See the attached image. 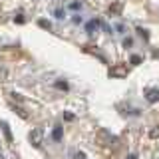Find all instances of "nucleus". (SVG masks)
I'll list each match as a JSON object with an SVG mask.
<instances>
[{
    "label": "nucleus",
    "mask_w": 159,
    "mask_h": 159,
    "mask_svg": "<svg viewBox=\"0 0 159 159\" xmlns=\"http://www.w3.org/2000/svg\"><path fill=\"white\" fill-rule=\"evenodd\" d=\"M109 76L111 78H125L127 76V66L125 64H116L109 68Z\"/></svg>",
    "instance_id": "obj_1"
},
{
    "label": "nucleus",
    "mask_w": 159,
    "mask_h": 159,
    "mask_svg": "<svg viewBox=\"0 0 159 159\" xmlns=\"http://www.w3.org/2000/svg\"><path fill=\"white\" fill-rule=\"evenodd\" d=\"M28 139H30V143H32L34 147H40V145H42V141H44L42 129H32V131H30V135H28Z\"/></svg>",
    "instance_id": "obj_2"
},
{
    "label": "nucleus",
    "mask_w": 159,
    "mask_h": 159,
    "mask_svg": "<svg viewBox=\"0 0 159 159\" xmlns=\"http://www.w3.org/2000/svg\"><path fill=\"white\" fill-rule=\"evenodd\" d=\"M145 98H147V102H151V103L159 102V89H157V88L147 89V92H145Z\"/></svg>",
    "instance_id": "obj_3"
},
{
    "label": "nucleus",
    "mask_w": 159,
    "mask_h": 159,
    "mask_svg": "<svg viewBox=\"0 0 159 159\" xmlns=\"http://www.w3.org/2000/svg\"><path fill=\"white\" fill-rule=\"evenodd\" d=\"M98 26H99V22H98V20H89L86 28H88V32H93V30H96Z\"/></svg>",
    "instance_id": "obj_4"
},
{
    "label": "nucleus",
    "mask_w": 159,
    "mask_h": 159,
    "mask_svg": "<svg viewBox=\"0 0 159 159\" xmlns=\"http://www.w3.org/2000/svg\"><path fill=\"white\" fill-rule=\"evenodd\" d=\"M52 137L56 139V141H60V139H62V127H56L54 129V133H52Z\"/></svg>",
    "instance_id": "obj_5"
},
{
    "label": "nucleus",
    "mask_w": 159,
    "mask_h": 159,
    "mask_svg": "<svg viewBox=\"0 0 159 159\" xmlns=\"http://www.w3.org/2000/svg\"><path fill=\"white\" fill-rule=\"evenodd\" d=\"M2 129H4V135H6V139H8V141H12V133H10V129H8L6 123H2Z\"/></svg>",
    "instance_id": "obj_6"
},
{
    "label": "nucleus",
    "mask_w": 159,
    "mask_h": 159,
    "mask_svg": "<svg viewBox=\"0 0 159 159\" xmlns=\"http://www.w3.org/2000/svg\"><path fill=\"white\" fill-rule=\"evenodd\" d=\"M151 137L153 139H159V125H155V127L151 129Z\"/></svg>",
    "instance_id": "obj_7"
},
{
    "label": "nucleus",
    "mask_w": 159,
    "mask_h": 159,
    "mask_svg": "<svg viewBox=\"0 0 159 159\" xmlns=\"http://www.w3.org/2000/svg\"><path fill=\"white\" fill-rule=\"evenodd\" d=\"M70 8H72V10H80V8H82V4H80V2H72V4H70Z\"/></svg>",
    "instance_id": "obj_8"
},
{
    "label": "nucleus",
    "mask_w": 159,
    "mask_h": 159,
    "mask_svg": "<svg viewBox=\"0 0 159 159\" xmlns=\"http://www.w3.org/2000/svg\"><path fill=\"white\" fill-rule=\"evenodd\" d=\"M131 64H135V66L141 64V58H139V56H131Z\"/></svg>",
    "instance_id": "obj_9"
},
{
    "label": "nucleus",
    "mask_w": 159,
    "mask_h": 159,
    "mask_svg": "<svg viewBox=\"0 0 159 159\" xmlns=\"http://www.w3.org/2000/svg\"><path fill=\"white\" fill-rule=\"evenodd\" d=\"M137 34H139V36H143V38H147V32L143 28H137Z\"/></svg>",
    "instance_id": "obj_10"
},
{
    "label": "nucleus",
    "mask_w": 159,
    "mask_h": 159,
    "mask_svg": "<svg viewBox=\"0 0 159 159\" xmlns=\"http://www.w3.org/2000/svg\"><path fill=\"white\" fill-rule=\"evenodd\" d=\"M131 44H133V40H131V38H125V40H123V46H125V48H127V46H131Z\"/></svg>",
    "instance_id": "obj_11"
},
{
    "label": "nucleus",
    "mask_w": 159,
    "mask_h": 159,
    "mask_svg": "<svg viewBox=\"0 0 159 159\" xmlns=\"http://www.w3.org/2000/svg\"><path fill=\"white\" fill-rule=\"evenodd\" d=\"M56 86H58L60 89H66V88H68V84H64V82H58V84H56Z\"/></svg>",
    "instance_id": "obj_12"
},
{
    "label": "nucleus",
    "mask_w": 159,
    "mask_h": 159,
    "mask_svg": "<svg viewBox=\"0 0 159 159\" xmlns=\"http://www.w3.org/2000/svg\"><path fill=\"white\" fill-rule=\"evenodd\" d=\"M56 18H64V12H62V10H56Z\"/></svg>",
    "instance_id": "obj_13"
},
{
    "label": "nucleus",
    "mask_w": 159,
    "mask_h": 159,
    "mask_svg": "<svg viewBox=\"0 0 159 159\" xmlns=\"http://www.w3.org/2000/svg\"><path fill=\"white\" fill-rule=\"evenodd\" d=\"M127 159H137V155H133V153H131V155H127Z\"/></svg>",
    "instance_id": "obj_14"
}]
</instances>
